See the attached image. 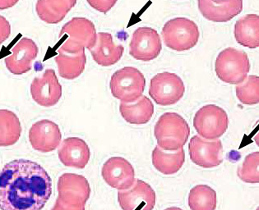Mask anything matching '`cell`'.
Returning <instances> with one entry per match:
<instances>
[{
  "label": "cell",
  "mask_w": 259,
  "mask_h": 210,
  "mask_svg": "<svg viewBox=\"0 0 259 210\" xmlns=\"http://www.w3.org/2000/svg\"><path fill=\"white\" fill-rule=\"evenodd\" d=\"M259 152H254L246 156L241 166L238 169V177L246 183L259 182Z\"/></svg>",
  "instance_id": "obj_28"
},
{
  "label": "cell",
  "mask_w": 259,
  "mask_h": 210,
  "mask_svg": "<svg viewBox=\"0 0 259 210\" xmlns=\"http://www.w3.org/2000/svg\"><path fill=\"white\" fill-rule=\"evenodd\" d=\"M51 210H85V206L81 207H73V206L68 205L63 202L60 201V199H56L55 204Z\"/></svg>",
  "instance_id": "obj_31"
},
{
  "label": "cell",
  "mask_w": 259,
  "mask_h": 210,
  "mask_svg": "<svg viewBox=\"0 0 259 210\" xmlns=\"http://www.w3.org/2000/svg\"><path fill=\"white\" fill-rule=\"evenodd\" d=\"M22 126L14 112L0 110V147L14 145L20 139Z\"/></svg>",
  "instance_id": "obj_25"
},
{
  "label": "cell",
  "mask_w": 259,
  "mask_h": 210,
  "mask_svg": "<svg viewBox=\"0 0 259 210\" xmlns=\"http://www.w3.org/2000/svg\"><path fill=\"white\" fill-rule=\"evenodd\" d=\"M101 175L109 186L119 190L131 188L135 181L134 167L122 157L109 159L102 167Z\"/></svg>",
  "instance_id": "obj_13"
},
{
  "label": "cell",
  "mask_w": 259,
  "mask_h": 210,
  "mask_svg": "<svg viewBox=\"0 0 259 210\" xmlns=\"http://www.w3.org/2000/svg\"><path fill=\"white\" fill-rule=\"evenodd\" d=\"M189 150L192 161L204 169L215 168L223 162V146L220 140L206 141L199 136H193Z\"/></svg>",
  "instance_id": "obj_11"
},
{
  "label": "cell",
  "mask_w": 259,
  "mask_h": 210,
  "mask_svg": "<svg viewBox=\"0 0 259 210\" xmlns=\"http://www.w3.org/2000/svg\"><path fill=\"white\" fill-rule=\"evenodd\" d=\"M123 46L114 44L112 35L110 33H98L97 43L91 54L97 64L102 67H110L117 64L123 56Z\"/></svg>",
  "instance_id": "obj_19"
},
{
  "label": "cell",
  "mask_w": 259,
  "mask_h": 210,
  "mask_svg": "<svg viewBox=\"0 0 259 210\" xmlns=\"http://www.w3.org/2000/svg\"><path fill=\"white\" fill-rule=\"evenodd\" d=\"M193 126L198 135L204 139L218 140L228 128V115L218 105H205L196 113Z\"/></svg>",
  "instance_id": "obj_7"
},
{
  "label": "cell",
  "mask_w": 259,
  "mask_h": 210,
  "mask_svg": "<svg viewBox=\"0 0 259 210\" xmlns=\"http://www.w3.org/2000/svg\"><path fill=\"white\" fill-rule=\"evenodd\" d=\"M60 127L52 121H39L31 126L29 131V140L35 150L41 153L52 152L61 142Z\"/></svg>",
  "instance_id": "obj_15"
},
{
  "label": "cell",
  "mask_w": 259,
  "mask_h": 210,
  "mask_svg": "<svg viewBox=\"0 0 259 210\" xmlns=\"http://www.w3.org/2000/svg\"><path fill=\"white\" fill-rule=\"evenodd\" d=\"M162 48L158 32L151 27H139L133 34L130 54L137 60L152 61L160 55Z\"/></svg>",
  "instance_id": "obj_10"
},
{
  "label": "cell",
  "mask_w": 259,
  "mask_h": 210,
  "mask_svg": "<svg viewBox=\"0 0 259 210\" xmlns=\"http://www.w3.org/2000/svg\"><path fill=\"white\" fill-rule=\"evenodd\" d=\"M185 86L182 79L171 72H161L151 80L150 96L160 106L178 103L183 98Z\"/></svg>",
  "instance_id": "obj_8"
},
{
  "label": "cell",
  "mask_w": 259,
  "mask_h": 210,
  "mask_svg": "<svg viewBox=\"0 0 259 210\" xmlns=\"http://www.w3.org/2000/svg\"><path fill=\"white\" fill-rule=\"evenodd\" d=\"M88 3L98 11L106 13L112 9L114 5L116 4V1H92V0H89Z\"/></svg>",
  "instance_id": "obj_30"
},
{
  "label": "cell",
  "mask_w": 259,
  "mask_h": 210,
  "mask_svg": "<svg viewBox=\"0 0 259 210\" xmlns=\"http://www.w3.org/2000/svg\"><path fill=\"white\" fill-rule=\"evenodd\" d=\"M185 162L184 149L170 153L157 146L152 152V164L156 170L165 175L175 174L180 170Z\"/></svg>",
  "instance_id": "obj_22"
},
{
  "label": "cell",
  "mask_w": 259,
  "mask_h": 210,
  "mask_svg": "<svg viewBox=\"0 0 259 210\" xmlns=\"http://www.w3.org/2000/svg\"><path fill=\"white\" fill-rule=\"evenodd\" d=\"M165 210H182L181 208H178V207H171V208H168Z\"/></svg>",
  "instance_id": "obj_33"
},
{
  "label": "cell",
  "mask_w": 259,
  "mask_h": 210,
  "mask_svg": "<svg viewBox=\"0 0 259 210\" xmlns=\"http://www.w3.org/2000/svg\"><path fill=\"white\" fill-rule=\"evenodd\" d=\"M38 52L37 45L32 39L22 38L12 48V55L5 59L6 68L14 75L25 74L32 68Z\"/></svg>",
  "instance_id": "obj_16"
},
{
  "label": "cell",
  "mask_w": 259,
  "mask_h": 210,
  "mask_svg": "<svg viewBox=\"0 0 259 210\" xmlns=\"http://www.w3.org/2000/svg\"><path fill=\"white\" fill-rule=\"evenodd\" d=\"M202 16L214 22L231 21L243 10V1H198Z\"/></svg>",
  "instance_id": "obj_18"
},
{
  "label": "cell",
  "mask_w": 259,
  "mask_h": 210,
  "mask_svg": "<svg viewBox=\"0 0 259 210\" xmlns=\"http://www.w3.org/2000/svg\"><path fill=\"white\" fill-rule=\"evenodd\" d=\"M55 58L60 77L67 80H73L79 77L86 67L87 58L85 50L78 54H67L58 52Z\"/></svg>",
  "instance_id": "obj_24"
},
{
  "label": "cell",
  "mask_w": 259,
  "mask_h": 210,
  "mask_svg": "<svg viewBox=\"0 0 259 210\" xmlns=\"http://www.w3.org/2000/svg\"><path fill=\"white\" fill-rule=\"evenodd\" d=\"M77 1H37L35 10L39 18L49 24H57L63 21Z\"/></svg>",
  "instance_id": "obj_23"
},
{
  "label": "cell",
  "mask_w": 259,
  "mask_h": 210,
  "mask_svg": "<svg viewBox=\"0 0 259 210\" xmlns=\"http://www.w3.org/2000/svg\"><path fill=\"white\" fill-rule=\"evenodd\" d=\"M31 94L35 103L40 106H55L62 96V86L55 70L47 69L41 77H35L31 82Z\"/></svg>",
  "instance_id": "obj_12"
},
{
  "label": "cell",
  "mask_w": 259,
  "mask_h": 210,
  "mask_svg": "<svg viewBox=\"0 0 259 210\" xmlns=\"http://www.w3.org/2000/svg\"><path fill=\"white\" fill-rule=\"evenodd\" d=\"M11 34V26L5 17L0 15V44L9 39Z\"/></svg>",
  "instance_id": "obj_29"
},
{
  "label": "cell",
  "mask_w": 259,
  "mask_h": 210,
  "mask_svg": "<svg viewBox=\"0 0 259 210\" xmlns=\"http://www.w3.org/2000/svg\"><path fill=\"white\" fill-rule=\"evenodd\" d=\"M57 199L73 206H85L91 195V187L88 179L83 176L75 173H64L58 181Z\"/></svg>",
  "instance_id": "obj_9"
},
{
  "label": "cell",
  "mask_w": 259,
  "mask_h": 210,
  "mask_svg": "<svg viewBox=\"0 0 259 210\" xmlns=\"http://www.w3.org/2000/svg\"><path fill=\"white\" fill-rule=\"evenodd\" d=\"M145 86V77L139 69L133 67L116 71L110 83L113 96L124 103L136 102L143 95Z\"/></svg>",
  "instance_id": "obj_5"
},
{
  "label": "cell",
  "mask_w": 259,
  "mask_h": 210,
  "mask_svg": "<svg viewBox=\"0 0 259 210\" xmlns=\"http://www.w3.org/2000/svg\"><path fill=\"white\" fill-rule=\"evenodd\" d=\"M119 111L123 119L130 124L143 125L152 119L154 106L151 99L143 96L132 104L121 103Z\"/></svg>",
  "instance_id": "obj_21"
},
{
  "label": "cell",
  "mask_w": 259,
  "mask_h": 210,
  "mask_svg": "<svg viewBox=\"0 0 259 210\" xmlns=\"http://www.w3.org/2000/svg\"><path fill=\"white\" fill-rule=\"evenodd\" d=\"M154 134L160 149L177 151L183 149L189 140L190 128L180 114L165 113L156 123Z\"/></svg>",
  "instance_id": "obj_2"
},
{
  "label": "cell",
  "mask_w": 259,
  "mask_h": 210,
  "mask_svg": "<svg viewBox=\"0 0 259 210\" xmlns=\"http://www.w3.org/2000/svg\"><path fill=\"white\" fill-rule=\"evenodd\" d=\"M235 37L238 43L249 48L259 46V16L248 14L238 20L235 26Z\"/></svg>",
  "instance_id": "obj_20"
},
{
  "label": "cell",
  "mask_w": 259,
  "mask_h": 210,
  "mask_svg": "<svg viewBox=\"0 0 259 210\" xmlns=\"http://www.w3.org/2000/svg\"><path fill=\"white\" fill-rule=\"evenodd\" d=\"M215 70L220 80L237 85L245 81L250 71V62L244 51L227 48L220 52L217 58Z\"/></svg>",
  "instance_id": "obj_4"
},
{
  "label": "cell",
  "mask_w": 259,
  "mask_h": 210,
  "mask_svg": "<svg viewBox=\"0 0 259 210\" xmlns=\"http://www.w3.org/2000/svg\"><path fill=\"white\" fill-rule=\"evenodd\" d=\"M18 1H0V9H6L15 5Z\"/></svg>",
  "instance_id": "obj_32"
},
{
  "label": "cell",
  "mask_w": 259,
  "mask_h": 210,
  "mask_svg": "<svg viewBox=\"0 0 259 210\" xmlns=\"http://www.w3.org/2000/svg\"><path fill=\"white\" fill-rule=\"evenodd\" d=\"M168 48L176 51L189 50L198 44L199 30L195 22L186 18H176L165 23L161 31Z\"/></svg>",
  "instance_id": "obj_6"
},
{
  "label": "cell",
  "mask_w": 259,
  "mask_h": 210,
  "mask_svg": "<svg viewBox=\"0 0 259 210\" xmlns=\"http://www.w3.org/2000/svg\"><path fill=\"white\" fill-rule=\"evenodd\" d=\"M58 154L64 166L82 169L90 160L91 152L85 140L78 137H68L60 144Z\"/></svg>",
  "instance_id": "obj_17"
},
{
  "label": "cell",
  "mask_w": 259,
  "mask_h": 210,
  "mask_svg": "<svg viewBox=\"0 0 259 210\" xmlns=\"http://www.w3.org/2000/svg\"><path fill=\"white\" fill-rule=\"evenodd\" d=\"M236 95L242 103L247 105L259 103V77L249 76L244 83L236 86Z\"/></svg>",
  "instance_id": "obj_27"
},
{
  "label": "cell",
  "mask_w": 259,
  "mask_h": 210,
  "mask_svg": "<svg viewBox=\"0 0 259 210\" xmlns=\"http://www.w3.org/2000/svg\"><path fill=\"white\" fill-rule=\"evenodd\" d=\"M51 194V177L37 163L16 160L0 172L1 210H41Z\"/></svg>",
  "instance_id": "obj_1"
},
{
  "label": "cell",
  "mask_w": 259,
  "mask_h": 210,
  "mask_svg": "<svg viewBox=\"0 0 259 210\" xmlns=\"http://www.w3.org/2000/svg\"><path fill=\"white\" fill-rule=\"evenodd\" d=\"M189 205L191 210H215L218 195L206 185L194 186L189 195Z\"/></svg>",
  "instance_id": "obj_26"
},
{
  "label": "cell",
  "mask_w": 259,
  "mask_h": 210,
  "mask_svg": "<svg viewBox=\"0 0 259 210\" xmlns=\"http://www.w3.org/2000/svg\"><path fill=\"white\" fill-rule=\"evenodd\" d=\"M60 38H63L64 41L58 52L74 55L85 50V48L92 49L97 43V34L95 25L90 20L73 18L63 26Z\"/></svg>",
  "instance_id": "obj_3"
},
{
  "label": "cell",
  "mask_w": 259,
  "mask_h": 210,
  "mask_svg": "<svg viewBox=\"0 0 259 210\" xmlns=\"http://www.w3.org/2000/svg\"><path fill=\"white\" fill-rule=\"evenodd\" d=\"M118 201L123 210H152L156 204V192L149 184L137 180L130 190L119 191Z\"/></svg>",
  "instance_id": "obj_14"
}]
</instances>
